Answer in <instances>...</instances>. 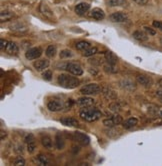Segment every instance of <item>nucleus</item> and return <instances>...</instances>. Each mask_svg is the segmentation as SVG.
<instances>
[{"label": "nucleus", "mask_w": 162, "mask_h": 166, "mask_svg": "<svg viewBox=\"0 0 162 166\" xmlns=\"http://www.w3.org/2000/svg\"><path fill=\"white\" fill-rule=\"evenodd\" d=\"M79 115L83 120H85V121L94 122V121H97V120L102 116V113H101L97 108H92V106H91V107H85L83 109H81Z\"/></svg>", "instance_id": "obj_1"}, {"label": "nucleus", "mask_w": 162, "mask_h": 166, "mask_svg": "<svg viewBox=\"0 0 162 166\" xmlns=\"http://www.w3.org/2000/svg\"><path fill=\"white\" fill-rule=\"evenodd\" d=\"M74 76H72V75H70V74H60L57 78L58 84L61 87L66 88V89L76 88L79 85V80L77 77H74Z\"/></svg>", "instance_id": "obj_2"}, {"label": "nucleus", "mask_w": 162, "mask_h": 166, "mask_svg": "<svg viewBox=\"0 0 162 166\" xmlns=\"http://www.w3.org/2000/svg\"><path fill=\"white\" fill-rule=\"evenodd\" d=\"M102 88H101L98 84L96 83H89L87 85H84V86L80 89V93L83 95H95L98 94Z\"/></svg>", "instance_id": "obj_3"}, {"label": "nucleus", "mask_w": 162, "mask_h": 166, "mask_svg": "<svg viewBox=\"0 0 162 166\" xmlns=\"http://www.w3.org/2000/svg\"><path fill=\"white\" fill-rule=\"evenodd\" d=\"M9 29L11 30V31H13L14 33H17V34H24L29 30L27 25L21 21H15V22L10 23Z\"/></svg>", "instance_id": "obj_4"}, {"label": "nucleus", "mask_w": 162, "mask_h": 166, "mask_svg": "<svg viewBox=\"0 0 162 166\" xmlns=\"http://www.w3.org/2000/svg\"><path fill=\"white\" fill-rule=\"evenodd\" d=\"M38 10L39 12L41 13V15L43 17H45L46 19L48 20H54V13L51 9H50V7L48 6L47 3L45 2H40L39 6H38Z\"/></svg>", "instance_id": "obj_5"}, {"label": "nucleus", "mask_w": 162, "mask_h": 166, "mask_svg": "<svg viewBox=\"0 0 162 166\" xmlns=\"http://www.w3.org/2000/svg\"><path fill=\"white\" fill-rule=\"evenodd\" d=\"M136 81L145 88H150L153 85V79L149 75L142 74V73L136 75Z\"/></svg>", "instance_id": "obj_6"}, {"label": "nucleus", "mask_w": 162, "mask_h": 166, "mask_svg": "<svg viewBox=\"0 0 162 166\" xmlns=\"http://www.w3.org/2000/svg\"><path fill=\"white\" fill-rule=\"evenodd\" d=\"M65 70H67L70 74L75 75V76H80V75L83 74L82 67L76 62H68L66 64V68H65Z\"/></svg>", "instance_id": "obj_7"}, {"label": "nucleus", "mask_w": 162, "mask_h": 166, "mask_svg": "<svg viewBox=\"0 0 162 166\" xmlns=\"http://www.w3.org/2000/svg\"><path fill=\"white\" fill-rule=\"evenodd\" d=\"M47 108L50 110V111L57 112V111H60V110H62V109L65 108V103L63 101H61V100L52 99V100H49V101H48Z\"/></svg>", "instance_id": "obj_8"}, {"label": "nucleus", "mask_w": 162, "mask_h": 166, "mask_svg": "<svg viewBox=\"0 0 162 166\" xmlns=\"http://www.w3.org/2000/svg\"><path fill=\"white\" fill-rule=\"evenodd\" d=\"M118 85L120 88H122L123 90H127V91H133V90L136 89V83L135 81H133L132 79L129 78H123L119 80Z\"/></svg>", "instance_id": "obj_9"}, {"label": "nucleus", "mask_w": 162, "mask_h": 166, "mask_svg": "<svg viewBox=\"0 0 162 166\" xmlns=\"http://www.w3.org/2000/svg\"><path fill=\"white\" fill-rule=\"evenodd\" d=\"M72 138L74 141L83 145V146H86V145H88L90 143V138L82 132H78V131L72 132Z\"/></svg>", "instance_id": "obj_10"}, {"label": "nucleus", "mask_w": 162, "mask_h": 166, "mask_svg": "<svg viewBox=\"0 0 162 166\" xmlns=\"http://www.w3.org/2000/svg\"><path fill=\"white\" fill-rule=\"evenodd\" d=\"M101 92H102L103 97L105 99H107V100H115V99H117V97H118L117 91H116L115 89H113L112 87H110V86L102 87Z\"/></svg>", "instance_id": "obj_11"}, {"label": "nucleus", "mask_w": 162, "mask_h": 166, "mask_svg": "<svg viewBox=\"0 0 162 166\" xmlns=\"http://www.w3.org/2000/svg\"><path fill=\"white\" fill-rule=\"evenodd\" d=\"M42 54V49L40 47H33V48H30L28 49L26 53H25V57L28 60H34V59H37L41 56Z\"/></svg>", "instance_id": "obj_12"}, {"label": "nucleus", "mask_w": 162, "mask_h": 166, "mask_svg": "<svg viewBox=\"0 0 162 166\" xmlns=\"http://www.w3.org/2000/svg\"><path fill=\"white\" fill-rule=\"evenodd\" d=\"M109 19L115 23H123L128 20V16L124 12H114L112 14H110Z\"/></svg>", "instance_id": "obj_13"}, {"label": "nucleus", "mask_w": 162, "mask_h": 166, "mask_svg": "<svg viewBox=\"0 0 162 166\" xmlns=\"http://www.w3.org/2000/svg\"><path fill=\"white\" fill-rule=\"evenodd\" d=\"M76 103H77V105L79 107H82V108L91 107L95 104V100L93 98H91V97H88V95H85V96H83V97L78 98Z\"/></svg>", "instance_id": "obj_14"}, {"label": "nucleus", "mask_w": 162, "mask_h": 166, "mask_svg": "<svg viewBox=\"0 0 162 166\" xmlns=\"http://www.w3.org/2000/svg\"><path fill=\"white\" fill-rule=\"evenodd\" d=\"M89 9H90V4L86 3V2H80L74 8L75 13L79 15V16H82V15H84L86 12H88Z\"/></svg>", "instance_id": "obj_15"}, {"label": "nucleus", "mask_w": 162, "mask_h": 166, "mask_svg": "<svg viewBox=\"0 0 162 166\" xmlns=\"http://www.w3.org/2000/svg\"><path fill=\"white\" fill-rule=\"evenodd\" d=\"M147 112L148 114L152 115L154 117L162 118V106H158V105H149L147 107Z\"/></svg>", "instance_id": "obj_16"}, {"label": "nucleus", "mask_w": 162, "mask_h": 166, "mask_svg": "<svg viewBox=\"0 0 162 166\" xmlns=\"http://www.w3.org/2000/svg\"><path fill=\"white\" fill-rule=\"evenodd\" d=\"M60 122L63 125H65V126H69V127H76L79 125L78 120L74 117H63L60 119Z\"/></svg>", "instance_id": "obj_17"}, {"label": "nucleus", "mask_w": 162, "mask_h": 166, "mask_svg": "<svg viewBox=\"0 0 162 166\" xmlns=\"http://www.w3.org/2000/svg\"><path fill=\"white\" fill-rule=\"evenodd\" d=\"M132 36L134 39L136 40H138V41H141V42H143V41H147L148 40V35L147 33H146V31L144 30H136V31H134L132 33Z\"/></svg>", "instance_id": "obj_18"}, {"label": "nucleus", "mask_w": 162, "mask_h": 166, "mask_svg": "<svg viewBox=\"0 0 162 166\" xmlns=\"http://www.w3.org/2000/svg\"><path fill=\"white\" fill-rule=\"evenodd\" d=\"M138 124V119L136 117H129L122 122V126L125 129H131L134 128Z\"/></svg>", "instance_id": "obj_19"}, {"label": "nucleus", "mask_w": 162, "mask_h": 166, "mask_svg": "<svg viewBox=\"0 0 162 166\" xmlns=\"http://www.w3.org/2000/svg\"><path fill=\"white\" fill-rule=\"evenodd\" d=\"M5 51H6L10 55H17L18 52H19V47H18V45L15 43V42L9 41L6 49H5Z\"/></svg>", "instance_id": "obj_20"}, {"label": "nucleus", "mask_w": 162, "mask_h": 166, "mask_svg": "<svg viewBox=\"0 0 162 166\" xmlns=\"http://www.w3.org/2000/svg\"><path fill=\"white\" fill-rule=\"evenodd\" d=\"M104 58L107 61V63L113 64V65H116L118 63V57L112 51H106L104 53Z\"/></svg>", "instance_id": "obj_21"}, {"label": "nucleus", "mask_w": 162, "mask_h": 166, "mask_svg": "<svg viewBox=\"0 0 162 166\" xmlns=\"http://www.w3.org/2000/svg\"><path fill=\"white\" fill-rule=\"evenodd\" d=\"M34 68L37 70V71H42V70L46 69L49 66V61L46 59H41V60H37L36 62H34L33 64Z\"/></svg>", "instance_id": "obj_22"}, {"label": "nucleus", "mask_w": 162, "mask_h": 166, "mask_svg": "<svg viewBox=\"0 0 162 166\" xmlns=\"http://www.w3.org/2000/svg\"><path fill=\"white\" fill-rule=\"evenodd\" d=\"M40 141H41V144L42 146L44 148L46 149H52L53 147V141L50 136H48V135H43V136L41 137V139H40Z\"/></svg>", "instance_id": "obj_23"}, {"label": "nucleus", "mask_w": 162, "mask_h": 166, "mask_svg": "<svg viewBox=\"0 0 162 166\" xmlns=\"http://www.w3.org/2000/svg\"><path fill=\"white\" fill-rule=\"evenodd\" d=\"M91 17H93L94 19L96 20H102L104 19L105 17V13L102 9L100 8H94L92 11H91V14H90Z\"/></svg>", "instance_id": "obj_24"}, {"label": "nucleus", "mask_w": 162, "mask_h": 166, "mask_svg": "<svg viewBox=\"0 0 162 166\" xmlns=\"http://www.w3.org/2000/svg\"><path fill=\"white\" fill-rule=\"evenodd\" d=\"M14 17V13L12 11H9V10H3L0 14V19H1V22L8 21V20H11Z\"/></svg>", "instance_id": "obj_25"}, {"label": "nucleus", "mask_w": 162, "mask_h": 166, "mask_svg": "<svg viewBox=\"0 0 162 166\" xmlns=\"http://www.w3.org/2000/svg\"><path fill=\"white\" fill-rule=\"evenodd\" d=\"M64 145H65V141L63 136L60 133H57L56 136H55V146H56L57 149L61 150L64 148Z\"/></svg>", "instance_id": "obj_26"}, {"label": "nucleus", "mask_w": 162, "mask_h": 166, "mask_svg": "<svg viewBox=\"0 0 162 166\" xmlns=\"http://www.w3.org/2000/svg\"><path fill=\"white\" fill-rule=\"evenodd\" d=\"M103 69H104L105 72H107L109 74H116V73L118 72V69L115 67V65L110 64V63L104 64L103 65Z\"/></svg>", "instance_id": "obj_27"}, {"label": "nucleus", "mask_w": 162, "mask_h": 166, "mask_svg": "<svg viewBox=\"0 0 162 166\" xmlns=\"http://www.w3.org/2000/svg\"><path fill=\"white\" fill-rule=\"evenodd\" d=\"M56 53H57V48L55 45H49L46 49V51H45L46 56L49 58H53L55 55H56Z\"/></svg>", "instance_id": "obj_28"}, {"label": "nucleus", "mask_w": 162, "mask_h": 166, "mask_svg": "<svg viewBox=\"0 0 162 166\" xmlns=\"http://www.w3.org/2000/svg\"><path fill=\"white\" fill-rule=\"evenodd\" d=\"M89 47H91V44L88 41H85V40H82V41H79L76 44V49L79 50V51H84V50L88 49Z\"/></svg>", "instance_id": "obj_29"}, {"label": "nucleus", "mask_w": 162, "mask_h": 166, "mask_svg": "<svg viewBox=\"0 0 162 166\" xmlns=\"http://www.w3.org/2000/svg\"><path fill=\"white\" fill-rule=\"evenodd\" d=\"M106 2L111 7L116 6H123L126 4V0H106Z\"/></svg>", "instance_id": "obj_30"}, {"label": "nucleus", "mask_w": 162, "mask_h": 166, "mask_svg": "<svg viewBox=\"0 0 162 166\" xmlns=\"http://www.w3.org/2000/svg\"><path fill=\"white\" fill-rule=\"evenodd\" d=\"M36 162L41 165V166H44V165H48L49 164V159L45 156L43 154H39L38 156H36Z\"/></svg>", "instance_id": "obj_31"}, {"label": "nucleus", "mask_w": 162, "mask_h": 166, "mask_svg": "<svg viewBox=\"0 0 162 166\" xmlns=\"http://www.w3.org/2000/svg\"><path fill=\"white\" fill-rule=\"evenodd\" d=\"M97 53V48L96 47H89L88 49H86L83 51L82 55L85 57H90V56H93Z\"/></svg>", "instance_id": "obj_32"}, {"label": "nucleus", "mask_w": 162, "mask_h": 166, "mask_svg": "<svg viewBox=\"0 0 162 166\" xmlns=\"http://www.w3.org/2000/svg\"><path fill=\"white\" fill-rule=\"evenodd\" d=\"M109 109H110V111H112L114 113H117L119 112L120 110H121V105L119 102H112V103H110L109 104Z\"/></svg>", "instance_id": "obj_33"}, {"label": "nucleus", "mask_w": 162, "mask_h": 166, "mask_svg": "<svg viewBox=\"0 0 162 166\" xmlns=\"http://www.w3.org/2000/svg\"><path fill=\"white\" fill-rule=\"evenodd\" d=\"M111 119H112V121H113V123H114L115 126H116V125H118V124H120V123L123 122L122 116H121V115H119V114H117V113H115L113 116L111 117Z\"/></svg>", "instance_id": "obj_34"}, {"label": "nucleus", "mask_w": 162, "mask_h": 166, "mask_svg": "<svg viewBox=\"0 0 162 166\" xmlns=\"http://www.w3.org/2000/svg\"><path fill=\"white\" fill-rule=\"evenodd\" d=\"M59 55H60V58H70L73 56V53L68 49H64L60 52Z\"/></svg>", "instance_id": "obj_35"}, {"label": "nucleus", "mask_w": 162, "mask_h": 166, "mask_svg": "<svg viewBox=\"0 0 162 166\" xmlns=\"http://www.w3.org/2000/svg\"><path fill=\"white\" fill-rule=\"evenodd\" d=\"M35 149H36V143H35V141H32V142H28L27 143V151L29 153H34Z\"/></svg>", "instance_id": "obj_36"}, {"label": "nucleus", "mask_w": 162, "mask_h": 166, "mask_svg": "<svg viewBox=\"0 0 162 166\" xmlns=\"http://www.w3.org/2000/svg\"><path fill=\"white\" fill-rule=\"evenodd\" d=\"M42 77L44 80H46V81H50V80L52 79V71L51 70H46V71L42 74Z\"/></svg>", "instance_id": "obj_37"}, {"label": "nucleus", "mask_w": 162, "mask_h": 166, "mask_svg": "<svg viewBox=\"0 0 162 166\" xmlns=\"http://www.w3.org/2000/svg\"><path fill=\"white\" fill-rule=\"evenodd\" d=\"M14 165H16V166H23L25 165V159L21 156H18L15 158L14 160Z\"/></svg>", "instance_id": "obj_38"}, {"label": "nucleus", "mask_w": 162, "mask_h": 166, "mask_svg": "<svg viewBox=\"0 0 162 166\" xmlns=\"http://www.w3.org/2000/svg\"><path fill=\"white\" fill-rule=\"evenodd\" d=\"M103 124L105 125V126H107V127H114L115 125L112 121V119L111 118H108V119H104L103 120Z\"/></svg>", "instance_id": "obj_39"}, {"label": "nucleus", "mask_w": 162, "mask_h": 166, "mask_svg": "<svg viewBox=\"0 0 162 166\" xmlns=\"http://www.w3.org/2000/svg\"><path fill=\"white\" fill-rule=\"evenodd\" d=\"M153 27H155L156 29H159L160 31H162V21H158V20H154L152 22Z\"/></svg>", "instance_id": "obj_40"}, {"label": "nucleus", "mask_w": 162, "mask_h": 166, "mask_svg": "<svg viewBox=\"0 0 162 166\" xmlns=\"http://www.w3.org/2000/svg\"><path fill=\"white\" fill-rule=\"evenodd\" d=\"M8 42L7 40H4V39H1L0 40V49L1 50H5L7 47V45H8Z\"/></svg>", "instance_id": "obj_41"}, {"label": "nucleus", "mask_w": 162, "mask_h": 166, "mask_svg": "<svg viewBox=\"0 0 162 166\" xmlns=\"http://www.w3.org/2000/svg\"><path fill=\"white\" fill-rule=\"evenodd\" d=\"M133 1H134L136 4L141 5V6H144V5H146V4L149 2V0H133Z\"/></svg>", "instance_id": "obj_42"}, {"label": "nucleus", "mask_w": 162, "mask_h": 166, "mask_svg": "<svg viewBox=\"0 0 162 166\" xmlns=\"http://www.w3.org/2000/svg\"><path fill=\"white\" fill-rule=\"evenodd\" d=\"M25 141H26V143L28 142H32V141H35V138L32 134H28L26 137H25Z\"/></svg>", "instance_id": "obj_43"}, {"label": "nucleus", "mask_w": 162, "mask_h": 166, "mask_svg": "<svg viewBox=\"0 0 162 166\" xmlns=\"http://www.w3.org/2000/svg\"><path fill=\"white\" fill-rule=\"evenodd\" d=\"M144 30L146 32H147L149 35H155L156 34V32H155V30H153V29H151L150 27H147V26H145L144 27Z\"/></svg>", "instance_id": "obj_44"}, {"label": "nucleus", "mask_w": 162, "mask_h": 166, "mask_svg": "<svg viewBox=\"0 0 162 166\" xmlns=\"http://www.w3.org/2000/svg\"><path fill=\"white\" fill-rule=\"evenodd\" d=\"M88 71L91 73V74H92V75H97L98 74V70L97 69H96V68H92V67H90L89 69H88Z\"/></svg>", "instance_id": "obj_45"}, {"label": "nucleus", "mask_w": 162, "mask_h": 166, "mask_svg": "<svg viewBox=\"0 0 162 166\" xmlns=\"http://www.w3.org/2000/svg\"><path fill=\"white\" fill-rule=\"evenodd\" d=\"M7 136V133H6V131H4V130H2L1 129V131H0V138H1V140H3L5 137Z\"/></svg>", "instance_id": "obj_46"}, {"label": "nucleus", "mask_w": 162, "mask_h": 166, "mask_svg": "<svg viewBox=\"0 0 162 166\" xmlns=\"http://www.w3.org/2000/svg\"><path fill=\"white\" fill-rule=\"evenodd\" d=\"M156 96H157L159 99L162 98V87H160L157 91H156Z\"/></svg>", "instance_id": "obj_47"}, {"label": "nucleus", "mask_w": 162, "mask_h": 166, "mask_svg": "<svg viewBox=\"0 0 162 166\" xmlns=\"http://www.w3.org/2000/svg\"><path fill=\"white\" fill-rule=\"evenodd\" d=\"M72 149H73L72 152H73L74 154H76V153H78V152L80 151V147H78V146H77V147H76V146H73Z\"/></svg>", "instance_id": "obj_48"}, {"label": "nucleus", "mask_w": 162, "mask_h": 166, "mask_svg": "<svg viewBox=\"0 0 162 166\" xmlns=\"http://www.w3.org/2000/svg\"><path fill=\"white\" fill-rule=\"evenodd\" d=\"M17 153H22L23 152V147H22V145H19V146L17 147V149L15 150Z\"/></svg>", "instance_id": "obj_49"}, {"label": "nucleus", "mask_w": 162, "mask_h": 166, "mask_svg": "<svg viewBox=\"0 0 162 166\" xmlns=\"http://www.w3.org/2000/svg\"><path fill=\"white\" fill-rule=\"evenodd\" d=\"M157 84H158V86H159V87H162V78L158 80V83H157Z\"/></svg>", "instance_id": "obj_50"}, {"label": "nucleus", "mask_w": 162, "mask_h": 166, "mask_svg": "<svg viewBox=\"0 0 162 166\" xmlns=\"http://www.w3.org/2000/svg\"><path fill=\"white\" fill-rule=\"evenodd\" d=\"M160 43H161V45H162V37L160 38Z\"/></svg>", "instance_id": "obj_51"}, {"label": "nucleus", "mask_w": 162, "mask_h": 166, "mask_svg": "<svg viewBox=\"0 0 162 166\" xmlns=\"http://www.w3.org/2000/svg\"><path fill=\"white\" fill-rule=\"evenodd\" d=\"M160 102L162 103V98H160Z\"/></svg>", "instance_id": "obj_52"}]
</instances>
